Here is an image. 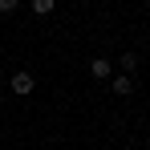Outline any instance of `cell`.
Wrapping results in <instances>:
<instances>
[{"label": "cell", "mask_w": 150, "mask_h": 150, "mask_svg": "<svg viewBox=\"0 0 150 150\" xmlns=\"http://www.w3.org/2000/svg\"><path fill=\"white\" fill-rule=\"evenodd\" d=\"M0 81H4V65H0Z\"/></svg>", "instance_id": "cell-7"}, {"label": "cell", "mask_w": 150, "mask_h": 150, "mask_svg": "<svg viewBox=\"0 0 150 150\" xmlns=\"http://www.w3.org/2000/svg\"><path fill=\"white\" fill-rule=\"evenodd\" d=\"M110 85H114V93H118V98H130V93H134V77H130V73H122V77H114Z\"/></svg>", "instance_id": "cell-3"}, {"label": "cell", "mask_w": 150, "mask_h": 150, "mask_svg": "<svg viewBox=\"0 0 150 150\" xmlns=\"http://www.w3.org/2000/svg\"><path fill=\"white\" fill-rule=\"evenodd\" d=\"M16 8H21V0H0V12H4V16H12Z\"/></svg>", "instance_id": "cell-6"}, {"label": "cell", "mask_w": 150, "mask_h": 150, "mask_svg": "<svg viewBox=\"0 0 150 150\" xmlns=\"http://www.w3.org/2000/svg\"><path fill=\"white\" fill-rule=\"evenodd\" d=\"M33 12L37 16H53L57 12V0H33Z\"/></svg>", "instance_id": "cell-4"}, {"label": "cell", "mask_w": 150, "mask_h": 150, "mask_svg": "<svg viewBox=\"0 0 150 150\" xmlns=\"http://www.w3.org/2000/svg\"><path fill=\"white\" fill-rule=\"evenodd\" d=\"M8 89H12L16 98H28V93L37 89V77H33V73H25V69H21V73H12V77H8Z\"/></svg>", "instance_id": "cell-1"}, {"label": "cell", "mask_w": 150, "mask_h": 150, "mask_svg": "<svg viewBox=\"0 0 150 150\" xmlns=\"http://www.w3.org/2000/svg\"><path fill=\"white\" fill-rule=\"evenodd\" d=\"M89 73L98 77V81H105V77H114V65H110L105 57H93V61H89Z\"/></svg>", "instance_id": "cell-2"}, {"label": "cell", "mask_w": 150, "mask_h": 150, "mask_svg": "<svg viewBox=\"0 0 150 150\" xmlns=\"http://www.w3.org/2000/svg\"><path fill=\"white\" fill-rule=\"evenodd\" d=\"M0 110H4V98H0Z\"/></svg>", "instance_id": "cell-8"}, {"label": "cell", "mask_w": 150, "mask_h": 150, "mask_svg": "<svg viewBox=\"0 0 150 150\" xmlns=\"http://www.w3.org/2000/svg\"><path fill=\"white\" fill-rule=\"evenodd\" d=\"M118 65H122V73H134V69H138V53H122Z\"/></svg>", "instance_id": "cell-5"}]
</instances>
